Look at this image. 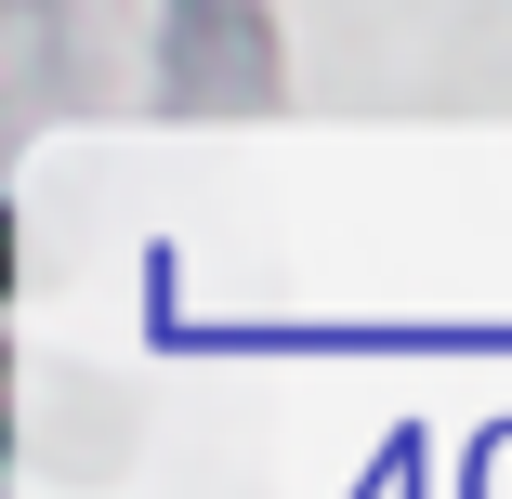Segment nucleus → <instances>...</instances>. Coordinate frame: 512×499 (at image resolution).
<instances>
[]
</instances>
